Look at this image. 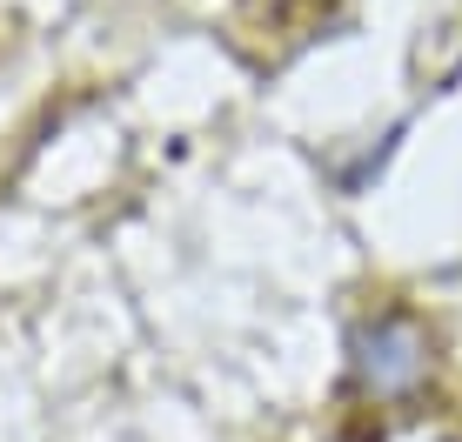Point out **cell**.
Listing matches in <instances>:
<instances>
[{
    "label": "cell",
    "instance_id": "6da1fadb",
    "mask_svg": "<svg viewBox=\"0 0 462 442\" xmlns=\"http://www.w3.org/2000/svg\"><path fill=\"white\" fill-rule=\"evenodd\" d=\"M436 375V342L409 308H369L348 328V389L369 409H409Z\"/></svg>",
    "mask_w": 462,
    "mask_h": 442
}]
</instances>
